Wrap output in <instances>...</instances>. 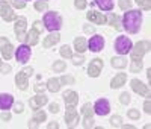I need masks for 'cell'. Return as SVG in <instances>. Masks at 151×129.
<instances>
[{"instance_id": "6da1fadb", "label": "cell", "mask_w": 151, "mask_h": 129, "mask_svg": "<svg viewBox=\"0 0 151 129\" xmlns=\"http://www.w3.org/2000/svg\"><path fill=\"white\" fill-rule=\"evenodd\" d=\"M142 23V12L139 9H130L122 17V28L129 34H137Z\"/></svg>"}, {"instance_id": "7a4b0ae2", "label": "cell", "mask_w": 151, "mask_h": 129, "mask_svg": "<svg viewBox=\"0 0 151 129\" xmlns=\"http://www.w3.org/2000/svg\"><path fill=\"white\" fill-rule=\"evenodd\" d=\"M42 21H44L45 29H48L50 32H59V29L62 28V18L55 11H50V12H47V14H44Z\"/></svg>"}, {"instance_id": "3957f363", "label": "cell", "mask_w": 151, "mask_h": 129, "mask_svg": "<svg viewBox=\"0 0 151 129\" xmlns=\"http://www.w3.org/2000/svg\"><path fill=\"white\" fill-rule=\"evenodd\" d=\"M132 41H130V38H127L125 35H121L116 38V41H115V50L118 52L119 55H127L132 52Z\"/></svg>"}, {"instance_id": "277c9868", "label": "cell", "mask_w": 151, "mask_h": 129, "mask_svg": "<svg viewBox=\"0 0 151 129\" xmlns=\"http://www.w3.org/2000/svg\"><path fill=\"white\" fill-rule=\"evenodd\" d=\"M150 50V43L148 41H139L136 43L134 47H132V61H142L144 55Z\"/></svg>"}, {"instance_id": "5b68a950", "label": "cell", "mask_w": 151, "mask_h": 129, "mask_svg": "<svg viewBox=\"0 0 151 129\" xmlns=\"http://www.w3.org/2000/svg\"><path fill=\"white\" fill-rule=\"evenodd\" d=\"M26 26H27V20L24 18V17L17 18L14 31H15V35H17V40L21 41V43L26 41V35H27V34H26Z\"/></svg>"}, {"instance_id": "8992f818", "label": "cell", "mask_w": 151, "mask_h": 129, "mask_svg": "<svg viewBox=\"0 0 151 129\" xmlns=\"http://www.w3.org/2000/svg\"><path fill=\"white\" fill-rule=\"evenodd\" d=\"M30 55H32V50H30V46L27 44H21L17 50H15V58L18 62L24 64L30 59Z\"/></svg>"}, {"instance_id": "52a82bcc", "label": "cell", "mask_w": 151, "mask_h": 129, "mask_svg": "<svg viewBox=\"0 0 151 129\" xmlns=\"http://www.w3.org/2000/svg\"><path fill=\"white\" fill-rule=\"evenodd\" d=\"M94 111L97 115H107L110 112V103L107 99H98L94 105Z\"/></svg>"}, {"instance_id": "ba28073f", "label": "cell", "mask_w": 151, "mask_h": 129, "mask_svg": "<svg viewBox=\"0 0 151 129\" xmlns=\"http://www.w3.org/2000/svg\"><path fill=\"white\" fill-rule=\"evenodd\" d=\"M130 87L133 88V91L137 93V94H141V96H145V97H150V88L142 84V81L139 79H132L130 81Z\"/></svg>"}, {"instance_id": "9c48e42d", "label": "cell", "mask_w": 151, "mask_h": 129, "mask_svg": "<svg viewBox=\"0 0 151 129\" xmlns=\"http://www.w3.org/2000/svg\"><path fill=\"white\" fill-rule=\"evenodd\" d=\"M88 47H89V50H92V52L103 50V47H104V38L101 35H92V38L88 41Z\"/></svg>"}, {"instance_id": "30bf717a", "label": "cell", "mask_w": 151, "mask_h": 129, "mask_svg": "<svg viewBox=\"0 0 151 129\" xmlns=\"http://www.w3.org/2000/svg\"><path fill=\"white\" fill-rule=\"evenodd\" d=\"M101 69H103V61L100 58H95L91 61L89 67H88V74H89L91 77H97L100 76V73H101Z\"/></svg>"}, {"instance_id": "8fae6325", "label": "cell", "mask_w": 151, "mask_h": 129, "mask_svg": "<svg viewBox=\"0 0 151 129\" xmlns=\"http://www.w3.org/2000/svg\"><path fill=\"white\" fill-rule=\"evenodd\" d=\"M79 115H77V111L74 109V106H67V114H65V122L68 125V128L71 126H76V123H79Z\"/></svg>"}, {"instance_id": "7c38bea8", "label": "cell", "mask_w": 151, "mask_h": 129, "mask_svg": "<svg viewBox=\"0 0 151 129\" xmlns=\"http://www.w3.org/2000/svg\"><path fill=\"white\" fill-rule=\"evenodd\" d=\"M86 18L89 21H92V23H95V24H104L106 23V15L100 14V12H97V11H89L86 14Z\"/></svg>"}, {"instance_id": "4fadbf2b", "label": "cell", "mask_w": 151, "mask_h": 129, "mask_svg": "<svg viewBox=\"0 0 151 129\" xmlns=\"http://www.w3.org/2000/svg\"><path fill=\"white\" fill-rule=\"evenodd\" d=\"M48 102V97L47 96H42V94H38L35 97H32L29 100V105L33 108V109H40L42 105H45V103Z\"/></svg>"}, {"instance_id": "5bb4252c", "label": "cell", "mask_w": 151, "mask_h": 129, "mask_svg": "<svg viewBox=\"0 0 151 129\" xmlns=\"http://www.w3.org/2000/svg\"><path fill=\"white\" fill-rule=\"evenodd\" d=\"M64 100L67 106H76L79 102V96L76 91H65L64 93Z\"/></svg>"}, {"instance_id": "9a60e30c", "label": "cell", "mask_w": 151, "mask_h": 129, "mask_svg": "<svg viewBox=\"0 0 151 129\" xmlns=\"http://www.w3.org/2000/svg\"><path fill=\"white\" fill-rule=\"evenodd\" d=\"M27 79H29V76L21 70V71L15 76V84H17V87H18L20 90H26V88H27V85H29Z\"/></svg>"}, {"instance_id": "2e32d148", "label": "cell", "mask_w": 151, "mask_h": 129, "mask_svg": "<svg viewBox=\"0 0 151 129\" xmlns=\"http://www.w3.org/2000/svg\"><path fill=\"white\" fill-rule=\"evenodd\" d=\"M14 105V97L11 94H0V109H9Z\"/></svg>"}, {"instance_id": "e0dca14e", "label": "cell", "mask_w": 151, "mask_h": 129, "mask_svg": "<svg viewBox=\"0 0 151 129\" xmlns=\"http://www.w3.org/2000/svg\"><path fill=\"white\" fill-rule=\"evenodd\" d=\"M60 40V35H59V32H52L48 36H45V40H44V49H48V47H52V46H55L58 41Z\"/></svg>"}, {"instance_id": "ac0fdd59", "label": "cell", "mask_w": 151, "mask_h": 129, "mask_svg": "<svg viewBox=\"0 0 151 129\" xmlns=\"http://www.w3.org/2000/svg\"><path fill=\"white\" fill-rule=\"evenodd\" d=\"M125 81H127V74H125V73H119V74H116V76L112 79L110 87H112V88H119V87H122V85L125 84Z\"/></svg>"}, {"instance_id": "d6986e66", "label": "cell", "mask_w": 151, "mask_h": 129, "mask_svg": "<svg viewBox=\"0 0 151 129\" xmlns=\"http://www.w3.org/2000/svg\"><path fill=\"white\" fill-rule=\"evenodd\" d=\"M74 47H76V52L77 53H83V52H86L88 49V41L85 40V38H76L74 40Z\"/></svg>"}, {"instance_id": "ffe728a7", "label": "cell", "mask_w": 151, "mask_h": 129, "mask_svg": "<svg viewBox=\"0 0 151 129\" xmlns=\"http://www.w3.org/2000/svg\"><path fill=\"white\" fill-rule=\"evenodd\" d=\"M106 23H109L110 26H113L115 29H122V26H121V20H119V17L116 15V14H109L107 17H106Z\"/></svg>"}, {"instance_id": "44dd1931", "label": "cell", "mask_w": 151, "mask_h": 129, "mask_svg": "<svg viewBox=\"0 0 151 129\" xmlns=\"http://www.w3.org/2000/svg\"><path fill=\"white\" fill-rule=\"evenodd\" d=\"M40 34H38L35 29H32V31H29L27 32V35H26V43H27V46H35V44H38V41H40Z\"/></svg>"}, {"instance_id": "7402d4cb", "label": "cell", "mask_w": 151, "mask_h": 129, "mask_svg": "<svg viewBox=\"0 0 151 129\" xmlns=\"http://www.w3.org/2000/svg\"><path fill=\"white\" fill-rule=\"evenodd\" d=\"M47 90L48 91H52V93H58L59 91V88H60V82L56 79V77H52V79H48L47 81Z\"/></svg>"}, {"instance_id": "603a6c76", "label": "cell", "mask_w": 151, "mask_h": 129, "mask_svg": "<svg viewBox=\"0 0 151 129\" xmlns=\"http://www.w3.org/2000/svg\"><path fill=\"white\" fill-rule=\"evenodd\" d=\"M0 50H2V55H3V58L5 59H11L12 58V55H14V46H12L11 43H8V44H5L2 49H0Z\"/></svg>"}, {"instance_id": "cb8c5ba5", "label": "cell", "mask_w": 151, "mask_h": 129, "mask_svg": "<svg viewBox=\"0 0 151 129\" xmlns=\"http://www.w3.org/2000/svg\"><path fill=\"white\" fill-rule=\"evenodd\" d=\"M95 5L103 11H110L113 9V0H95Z\"/></svg>"}, {"instance_id": "d4e9b609", "label": "cell", "mask_w": 151, "mask_h": 129, "mask_svg": "<svg viewBox=\"0 0 151 129\" xmlns=\"http://www.w3.org/2000/svg\"><path fill=\"white\" fill-rule=\"evenodd\" d=\"M112 67H115V69H125L127 67V59L125 58H112Z\"/></svg>"}, {"instance_id": "484cf974", "label": "cell", "mask_w": 151, "mask_h": 129, "mask_svg": "<svg viewBox=\"0 0 151 129\" xmlns=\"http://www.w3.org/2000/svg\"><path fill=\"white\" fill-rule=\"evenodd\" d=\"M45 119H47L45 111H40V109H36V111L33 112V122H36V123H42V122H45Z\"/></svg>"}, {"instance_id": "4316f807", "label": "cell", "mask_w": 151, "mask_h": 129, "mask_svg": "<svg viewBox=\"0 0 151 129\" xmlns=\"http://www.w3.org/2000/svg\"><path fill=\"white\" fill-rule=\"evenodd\" d=\"M92 114H94V108L91 103H85L83 108H82V115L83 117H92Z\"/></svg>"}, {"instance_id": "83f0119b", "label": "cell", "mask_w": 151, "mask_h": 129, "mask_svg": "<svg viewBox=\"0 0 151 129\" xmlns=\"http://www.w3.org/2000/svg\"><path fill=\"white\" fill-rule=\"evenodd\" d=\"M12 9L9 8L8 2H0V17H5L6 14H9Z\"/></svg>"}, {"instance_id": "f1b7e54d", "label": "cell", "mask_w": 151, "mask_h": 129, "mask_svg": "<svg viewBox=\"0 0 151 129\" xmlns=\"http://www.w3.org/2000/svg\"><path fill=\"white\" fill-rule=\"evenodd\" d=\"M142 61H132L130 62V70L133 71V73H137V71H141L142 70Z\"/></svg>"}, {"instance_id": "f546056e", "label": "cell", "mask_w": 151, "mask_h": 129, "mask_svg": "<svg viewBox=\"0 0 151 129\" xmlns=\"http://www.w3.org/2000/svg\"><path fill=\"white\" fill-rule=\"evenodd\" d=\"M71 59H73V64L80 66V64H83V61H85V56H83V53H77V55H71Z\"/></svg>"}, {"instance_id": "4dcf8cb0", "label": "cell", "mask_w": 151, "mask_h": 129, "mask_svg": "<svg viewBox=\"0 0 151 129\" xmlns=\"http://www.w3.org/2000/svg\"><path fill=\"white\" fill-rule=\"evenodd\" d=\"M122 123V119H121V115H112L110 117V125L113 128H119Z\"/></svg>"}, {"instance_id": "1f68e13d", "label": "cell", "mask_w": 151, "mask_h": 129, "mask_svg": "<svg viewBox=\"0 0 151 129\" xmlns=\"http://www.w3.org/2000/svg\"><path fill=\"white\" fill-rule=\"evenodd\" d=\"M60 55L64 56V58H71V55H73V52H71V49H70V46H62L60 47Z\"/></svg>"}, {"instance_id": "d6a6232c", "label": "cell", "mask_w": 151, "mask_h": 129, "mask_svg": "<svg viewBox=\"0 0 151 129\" xmlns=\"http://www.w3.org/2000/svg\"><path fill=\"white\" fill-rule=\"evenodd\" d=\"M65 69H67V64L62 62V61H56V62L53 64V70H55V71H64Z\"/></svg>"}, {"instance_id": "836d02e7", "label": "cell", "mask_w": 151, "mask_h": 129, "mask_svg": "<svg viewBox=\"0 0 151 129\" xmlns=\"http://www.w3.org/2000/svg\"><path fill=\"white\" fill-rule=\"evenodd\" d=\"M119 8L127 11V9H132V0H119Z\"/></svg>"}, {"instance_id": "e575fe53", "label": "cell", "mask_w": 151, "mask_h": 129, "mask_svg": "<svg viewBox=\"0 0 151 129\" xmlns=\"http://www.w3.org/2000/svg\"><path fill=\"white\" fill-rule=\"evenodd\" d=\"M136 2H137V5H139L144 11H150V8H151L150 0H136Z\"/></svg>"}, {"instance_id": "d590c367", "label": "cell", "mask_w": 151, "mask_h": 129, "mask_svg": "<svg viewBox=\"0 0 151 129\" xmlns=\"http://www.w3.org/2000/svg\"><path fill=\"white\" fill-rule=\"evenodd\" d=\"M127 115H129V119H132V120H137V119L141 117V112L137 111V109H130L127 112Z\"/></svg>"}, {"instance_id": "8d00e7d4", "label": "cell", "mask_w": 151, "mask_h": 129, "mask_svg": "<svg viewBox=\"0 0 151 129\" xmlns=\"http://www.w3.org/2000/svg\"><path fill=\"white\" fill-rule=\"evenodd\" d=\"M130 94L129 93H122L121 96H119V102L122 103V105H127V103H130Z\"/></svg>"}, {"instance_id": "74e56055", "label": "cell", "mask_w": 151, "mask_h": 129, "mask_svg": "<svg viewBox=\"0 0 151 129\" xmlns=\"http://www.w3.org/2000/svg\"><path fill=\"white\" fill-rule=\"evenodd\" d=\"M47 2H42V0H41V2H35V9L36 11H45L47 9Z\"/></svg>"}, {"instance_id": "f35d334b", "label": "cell", "mask_w": 151, "mask_h": 129, "mask_svg": "<svg viewBox=\"0 0 151 129\" xmlns=\"http://www.w3.org/2000/svg\"><path fill=\"white\" fill-rule=\"evenodd\" d=\"M12 5H14V8H17V9L26 8V2H24V0H12Z\"/></svg>"}, {"instance_id": "ab89813d", "label": "cell", "mask_w": 151, "mask_h": 129, "mask_svg": "<svg viewBox=\"0 0 151 129\" xmlns=\"http://www.w3.org/2000/svg\"><path fill=\"white\" fill-rule=\"evenodd\" d=\"M59 82H60V84H67V85H70V84H74V77H73V76H62Z\"/></svg>"}, {"instance_id": "60d3db41", "label": "cell", "mask_w": 151, "mask_h": 129, "mask_svg": "<svg viewBox=\"0 0 151 129\" xmlns=\"http://www.w3.org/2000/svg\"><path fill=\"white\" fill-rule=\"evenodd\" d=\"M83 128H94V120H92V117H85V120H83Z\"/></svg>"}, {"instance_id": "b9f144b4", "label": "cell", "mask_w": 151, "mask_h": 129, "mask_svg": "<svg viewBox=\"0 0 151 129\" xmlns=\"http://www.w3.org/2000/svg\"><path fill=\"white\" fill-rule=\"evenodd\" d=\"M74 5L77 9H85L88 3H86V0H74Z\"/></svg>"}, {"instance_id": "7bdbcfd3", "label": "cell", "mask_w": 151, "mask_h": 129, "mask_svg": "<svg viewBox=\"0 0 151 129\" xmlns=\"http://www.w3.org/2000/svg\"><path fill=\"white\" fill-rule=\"evenodd\" d=\"M48 111H50V112H53V114H58V112H59V103H56V102L50 103Z\"/></svg>"}, {"instance_id": "ee69618b", "label": "cell", "mask_w": 151, "mask_h": 129, "mask_svg": "<svg viewBox=\"0 0 151 129\" xmlns=\"http://www.w3.org/2000/svg\"><path fill=\"white\" fill-rule=\"evenodd\" d=\"M33 29H35L38 34H41V32L44 31V26H42L41 21H35V23H33Z\"/></svg>"}, {"instance_id": "f6af8a7d", "label": "cell", "mask_w": 151, "mask_h": 129, "mask_svg": "<svg viewBox=\"0 0 151 129\" xmlns=\"http://www.w3.org/2000/svg\"><path fill=\"white\" fill-rule=\"evenodd\" d=\"M11 70H12V67L9 66V64H3V62H2V66H0V71H2L3 74H6V73H9Z\"/></svg>"}, {"instance_id": "bcb514c9", "label": "cell", "mask_w": 151, "mask_h": 129, "mask_svg": "<svg viewBox=\"0 0 151 129\" xmlns=\"http://www.w3.org/2000/svg\"><path fill=\"white\" fill-rule=\"evenodd\" d=\"M3 20H5V21H12V20H17V15H15L14 12L11 11L9 14H6V15L3 17Z\"/></svg>"}, {"instance_id": "7dc6e473", "label": "cell", "mask_w": 151, "mask_h": 129, "mask_svg": "<svg viewBox=\"0 0 151 129\" xmlns=\"http://www.w3.org/2000/svg\"><path fill=\"white\" fill-rule=\"evenodd\" d=\"M33 88H35V91H36V93H42V91H45V88H47V87H45L44 84H38V85H35Z\"/></svg>"}, {"instance_id": "c3c4849f", "label": "cell", "mask_w": 151, "mask_h": 129, "mask_svg": "<svg viewBox=\"0 0 151 129\" xmlns=\"http://www.w3.org/2000/svg\"><path fill=\"white\" fill-rule=\"evenodd\" d=\"M83 31H85L86 34H94V26H91V24H85Z\"/></svg>"}, {"instance_id": "681fc988", "label": "cell", "mask_w": 151, "mask_h": 129, "mask_svg": "<svg viewBox=\"0 0 151 129\" xmlns=\"http://www.w3.org/2000/svg\"><path fill=\"white\" fill-rule=\"evenodd\" d=\"M144 111H145V112H151V103H150V100H145V103H144Z\"/></svg>"}, {"instance_id": "f907efd6", "label": "cell", "mask_w": 151, "mask_h": 129, "mask_svg": "<svg viewBox=\"0 0 151 129\" xmlns=\"http://www.w3.org/2000/svg\"><path fill=\"white\" fill-rule=\"evenodd\" d=\"M23 109H24L23 103H17V105H15V112H17V114H21V112H23Z\"/></svg>"}, {"instance_id": "816d5d0a", "label": "cell", "mask_w": 151, "mask_h": 129, "mask_svg": "<svg viewBox=\"0 0 151 129\" xmlns=\"http://www.w3.org/2000/svg\"><path fill=\"white\" fill-rule=\"evenodd\" d=\"M0 117H2V120H5V122H9V120H11V114H9V112H2V115H0Z\"/></svg>"}, {"instance_id": "f5cc1de1", "label": "cell", "mask_w": 151, "mask_h": 129, "mask_svg": "<svg viewBox=\"0 0 151 129\" xmlns=\"http://www.w3.org/2000/svg\"><path fill=\"white\" fill-rule=\"evenodd\" d=\"M9 43V40H8V38H5V36H2V38H0V49H2L5 44H8Z\"/></svg>"}, {"instance_id": "db71d44e", "label": "cell", "mask_w": 151, "mask_h": 129, "mask_svg": "<svg viewBox=\"0 0 151 129\" xmlns=\"http://www.w3.org/2000/svg\"><path fill=\"white\" fill-rule=\"evenodd\" d=\"M48 129H59V125H58V122H52L48 125Z\"/></svg>"}, {"instance_id": "11a10c76", "label": "cell", "mask_w": 151, "mask_h": 129, "mask_svg": "<svg viewBox=\"0 0 151 129\" xmlns=\"http://www.w3.org/2000/svg\"><path fill=\"white\" fill-rule=\"evenodd\" d=\"M124 129H134V126L133 125H125V126H122Z\"/></svg>"}, {"instance_id": "9f6ffc18", "label": "cell", "mask_w": 151, "mask_h": 129, "mask_svg": "<svg viewBox=\"0 0 151 129\" xmlns=\"http://www.w3.org/2000/svg\"><path fill=\"white\" fill-rule=\"evenodd\" d=\"M29 128H38V125H36V122L33 123V120L30 122V125H29Z\"/></svg>"}, {"instance_id": "6f0895ef", "label": "cell", "mask_w": 151, "mask_h": 129, "mask_svg": "<svg viewBox=\"0 0 151 129\" xmlns=\"http://www.w3.org/2000/svg\"><path fill=\"white\" fill-rule=\"evenodd\" d=\"M0 66H2V59H0Z\"/></svg>"}]
</instances>
